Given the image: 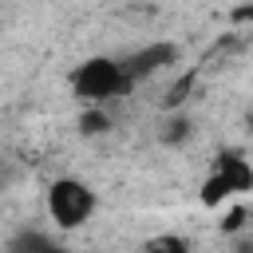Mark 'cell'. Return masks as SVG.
Returning <instances> with one entry per match:
<instances>
[{
    "label": "cell",
    "instance_id": "9",
    "mask_svg": "<svg viewBox=\"0 0 253 253\" xmlns=\"http://www.w3.org/2000/svg\"><path fill=\"white\" fill-rule=\"evenodd\" d=\"M241 225H245V210H241V206H233V210L221 217V229H225V233H237Z\"/></svg>",
    "mask_w": 253,
    "mask_h": 253
},
{
    "label": "cell",
    "instance_id": "10",
    "mask_svg": "<svg viewBox=\"0 0 253 253\" xmlns=\"http://www.w3.org/2000/svg\"><path fill=\"white\" fill-rule=\"evenodd\" d=\"M146 249H174V253H182L186 241L182 237H154V241H146Z\"/></svg>",
    "mask_w": 253,
    "mask_h": 253
},
{
    "label": "cell",
    "instance_id": "5",
    "mask_svg": "<svg viewBox=\"0 0 253 253\" xmlns=\"http://www.w3.org/2000/svg\"><path fill=\"white\" fill-rule=\"evenodd\" d=\"M213 170H221V174L233 182V190H237V194H249V190H253V162H249L245 154L225 150V154H217Z\"/></svg>",
    "mask_w": 253,
    "mask_h": 253
},
{
    "label": "cell",
    "instance_id": "7",
    "mask_svg": "<svg viewBox=\"0 0 253 253\" xmlns=\"http://www.w3.org/2000/svg\"><path fill=\"white\" fill-rule=\"evenodd\" d=\"M186 134H190V119L170 111V119H166V130H162V142H182Z\"/></svg>",
    "mask_w": 253,
    "mask_h": 253
},
{
    "label": "cell",
    "instance_id": "12",
    "mask_svg": "<svg viewBox=\"0 0 253 253\" xmlns=\"http://www.w3.org/2000/svg\"><path fill=\"white\" fill-rule=\"evenodd\" d=\"M95 4H111V0H95Z\"/></svg>",
    "mask_w": 253,
    "mask_h": 253
},
{
    "label": "cell",
    "instance_id": "1",
    "mask_svg": "<svg viewBox=\"0 0 253 253\" xmlns=\"http://www.w3.org/2000/svg\"><path fill=\"white\" fill-rule=\"evenodd\" d=\"M67 83H71V95L79 103H87V107H107V103L123 99L134 87V79L123 67V59H111V55H91V59L75 63Z\"/></svg>",
    "mask_w": 253,
    "mask_h": 253
},
{
    "label": "cell",
    "instance_id": "4",
    "mask_svg": "<svg viewBox=\"0 0 253 253\" xmlns=\"http://www.w3.org/2000/svg\"><path fill=\"white\" fill-rule=\"evenodd\" d=\"M233 198H241V194L233 190V182H229L221 170L210 166V174H206V182H202V190H198V202H202L206 210H221V206H229Z\"/></svg>",
    "mask_w": 253,
    "mask_h": 253
},
{
    "label": "cell",
    "instance_id": "8",
    "mask_svg": "<svg viewBox=\"0 0 253 253\" xmlns=\"http://www.w3.org/2000/svg\"><path fill=\"white\" fill-rule=\"evenodd\" d=\"M51 245H55L51 237H43V233H32V229H28V233H20L8 249H12V253H24V249H51Z\"/></svg>",
    "mask_w": 253,
    "mask_h": 253
},
{
    "label": "cell",
    "instance_id": "3",
    "mask_svg": "<svg viewBox=\"0 0 253 253\" xmlns=\"http://www.w3.org/2000/svg\"><path fill=\"white\" fill-rule=\"evenodd\" d=\"M174 59H178V47H174L170 40H154V43H146V47H138V51H126V55H123V67L130 71L134 83H142V79L166 71Z\"/></svg>",
    "mask_w": 253,
    "mask_h": 253
},
{
    "label": "cell",
    "instance_id": "11",
    "mask_svg": "<svg viewBox=\"0 0 253 253\" xmlns=\"http://www.w3.org/2000/svg\"><path fill=\"white\" fill-rule=\"evenodd\" d=\"M233 20H253V8H237V12H233Z\"/></svg>",
    "mask_w": 253,
    "mask_h": 253
},
{
    "label": "cell",
    "instance_id": "2",
    "mask_svg": "<svg viewBox=\"0 0 253 253\" xmlns=\"http://www.w3.org/2000/svg\"><path fill=\"white\" fill-rule=\"evenodd\" d=\"M91 213H95V190L83 178L63 174V178H55L47 186V217H51V225L79 229V225H87Z\"/></svg>",
    "mask_w": 253,
    "mask_h": 253
},
{
    "label": "cell",
    "instance_id": "6",
    "mask_svg": "<svg viewBox=\"0 0 253 253\" xmlns=\"http://www.w3.org/2000/svg\"><path fill=\"white\" fill-rule=\"evenodd\" d=\"M79 130H83V134H107V130H111L107 111H103V107H87V111L79 115Z\"/></svg>",
    "mask_w": 253,
    "mask_h": 253
}]
</instances>
